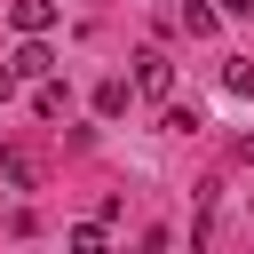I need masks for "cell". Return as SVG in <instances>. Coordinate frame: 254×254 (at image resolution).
<instances>
[{
  "label": "cell",
  "mask_w": 254,
  "mask_h": 254,
  "mask_svg": "<svg viewBox=\"0 0 254 254\" xmlns=\"http://www.w3.org/2000/svg\"><path fill=\"white\" fill-rule=\"evenodd\" d=\"M135 95H151V103H167V95H175V64H167L159 48H143V56H135Z\"/></svg>",
  "instance_id": "obj_1"
},
{
  "label": "cell",
  "mask_w": 254,
  "mask_h": 254,
  "mask_svg": "<svg viewBox=\"0 0 254 254\" xmlns=\"http://www.w3.org/2000/svg\"><path fill=\"white\" fill-rule=\"evenodd\" d=\"M8 71H16V79H48V71H56V56H48V32H24V48L8 56Z\"/></svg>",
  "instance_id": "obj_2"
},
{
  "label": "cell",
  "mask_w": 254,
  "mask_h": 254,
  "mask_svg": "<svg viewBox=\"0 0 254 254\" xmlns=\"http://www.w3.org/2000/svg\"><path fill=\"white\" fill-rule=\"evenodd\" d=\"M0 175H8V190H40V159H32V151H16V143L0 151Z\"/></svg>",
  "instance_id": "obj_3"
},
{
  "label": "cell",
  "mask_w": 254,
  "mask_h": 254,
  "mask_svg": "<svg viewBox=\"0 0 254 254\" xmlns=\"http://www.w3.org/2000/svg\"><path fill=\"white\" fill-rule=\"evenodd\" d=\"M8 24L16 32H48L56 24V0H8Z\"/></svg>",
  "instance_id": "obj_4"
},
{
  "label": "cell",
  "mask_w": 254,
  "mask_h": 254,
  "mask_svg": "<svg viewBox=\"0 0 254 254\" xmlns=\"http://www.w3.org/2000/svg\"><path fill=\"white\" fill-rule=\"evenodd\" d=\"M175 24H183V32H190V40H206V32H214V24H222V8H198V0H183V16H175Z\"/></svg>",
  "instance_id": "obj_5"
},
{
  "label": "cell",
  "mask_w": 254,
  "mask_h": 254,
  "mask_svg": "<svg viewBox=\"0 0 254 254\" xmlns=\"http://www.w3.org/2000/svg\"><path fill=\"white\" fill-rule=\"evenodd\" d=\"M64 103H71V95H64L56 79H32V111H40V119H64Z\"/></svg>",
  "instance_id": "obj_6"
},
{
  "label": "cell",
  "mask_w": 254,
  "mask_h": 254,
  "mask_svg": "<svg viewBox=\"0 0 254 254\" xmlns=\"http://www.w3.org/2000/svg\"><path fill=\"white\" fill-rule=\"evenodd\" d=\"M127 95H135L127 79H103V87H95V111H103V119H119V111H127Z\"/></svg>",
  "instance_id": "obj_7"
},
{
  "label": "cell",
  "mask_w": 254,
  "mask_h": 254,
  "mask_svg": "<svg viewBox=\"0 0 254 254\" xmlns=\"http://www.w3.org/2000/svg\"><path fill=\"white\" fill-rule=\"evenodd\" d=\"M222 87H230V95H254V64H230V71H222Z\"/></svg>",
  "instance_id": "obj_8"
},
{
  "label": "cell",
  "mask_w": 254,
  "mask_h": 254,
  "mask_svg": "<svg viewBox=\"0 0 254 254\" xmlns=\"http://www.w3.org/2000/svg\"><path fill=\"white\" fill-rule=\"evenodd\" d=\"M222 16H254V0H222Z\"/></svg>",
  "instance_id": "obj_9"
},
{
  "label": "cell",
  "mask_w": 254,
  "mask_h": 254,
  "mask_svg": "<svg viewBox=\"0 0 254 254\" xmlns=\"http://www.w3.org/2000/svg\"><path fill=\"white\" fill-rule=\"evenodd\" d=\"M8 87H16V71H8V64H0V103H8Z\"/></svg>",
  "instance_id": "obj_10"
}]
</instances>
